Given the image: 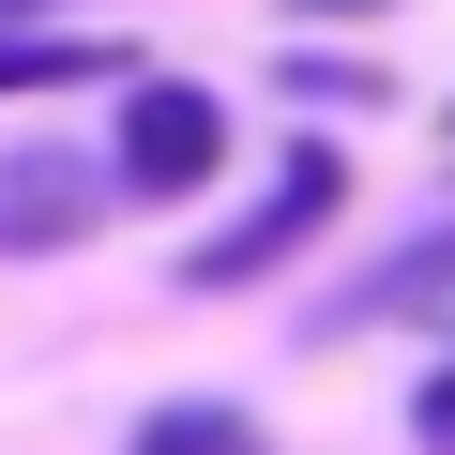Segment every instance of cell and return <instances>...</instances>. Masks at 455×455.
<instances>
[{
	"label": "cell",
	"mask_w": 455,
	"mask_h": 455,
	"mask_svg": "<svg viewBox=\"0 0 455 455\" xmlns=\"http://www.w3.org/2000/svg\"><path fill=\"white\" fill-rule=\"evenodd\" d=\"M349 212V167H334V137H289L274 152V182H259V212H228L212 243H182V289H259V274H289L319 228Z\"/></svg>",
	"instance_id": "6da1fadb"
},
{
	"label": "cell",
	"mask_w": 455,
	"mask_h": 455,
	"mask_svg": "<svg viewBox=\"0 0 455 455\" xmlns=\"http://www.w3.org/2000/svg\"><path fill=\"white\" fill-rule=\"evenodd\" d=\"M228 167V107L197 76H122V137H107V182L122 197H197Z\"/></svg>",
	"instance_id": "7a4b0ae2"
},
{
	"label": "cell",
	"mask_w": 455,
	"mask_h": 455,
	"mask_svg": "<svg viewBox=\"0 0 455 455\" xmlns=\"http://www.w3.org/2000/svg\"><path fill=\"white\" fill-rule=\"evenodd\" d=\"M92 228H107V167L92 152H61V137L0 152V259H61V243H92Z\"/></svg>",
	"instance_id": "3957f363"
},
{
	"label": "cell",
	"mask_w": 455,
	"mask_h": 455,
	"mask_svg": "<svg viewBox=\"0 0 455 455\" xmlns=\"http://www.w3.org/2000/svg\"><path fill=\"white\" fill-rule=\"evenodd\" d=\"M440 304H455V212H440V228H410L395 259H364V274L319 304V334H379V319H440Z\"/></svg>",
	"instance_id": "277c9868"
},
{
	"label": "cell",
	"mask_w": 455,
	"mask_h": 455,
	"mask_svg": "<svg viewBox=\"0 0 455 455\" xmlns=\"http://www.w3.org/2000/svg\"><path fill=\"white\" fill-rule=\"evenodd\" d=\"M137 61L122 46H61V31H0V107L16 92H122Z\"/></svg>",
	"instance_id": "5b68a950"
},
{
	"label": "cell",
	"mask_w": 455,
	"mask_h": 455,
	"mask_svg": "<svg viewBox=\"0 0 455 455\" xmlns=\"http://www.w3.org/2000/svg\"><path fill=\"white\" fill-rule=\"evenodd\" d=\"M122 455H274V440H259V410H228V395H167V410H137Z\"/></svg>",
	"instance_id": "8992f818"
},
{
	"label": "cell",
	"mask_w": 455,
	"mask_h": 455,
	"mask_svg": "<svg viewBox=\"0 0 455 455\" xmlns=\"http://www.w3.org/2000/svg\"><path fill=\"white\" fill-rule=\"evenodd\" d=\"M274 92H319V107H364V92H379V76H364V61H289V76H274Z\"/></svg>",
	"instance_id": "52a82bcc"
},
{
	"label": "cell",
	"mask_w": 455,
	"mask_h": 455,
	"mask_svg": "<svg viewBox=\"0 0 455 455\" xmlns=\"http://www.w3.org/2000/svg\"><path fill=\"white\" fill-rule=\"evenodd\" d=\"M410 440H425V455H455V364H440V379L410 395Z\"/></svg>",
	"instance_id": "ba28073f"
},
{
	"label": "cell",
	"mask_w": 455,
	"mask_h": 455,
	"mask_svg": "<svg viewBox=\"0 0 455 455\" xmlns=\"http://www.w3.org/2000/svg\"><path fill=\"white\" fill-rule=\"evenodd\" d=\"M274 16H304V31H349V16H395V0H274Z\"/></svg>",
	"instance_id": "9c48e42d"
},
{
	"label": "cell",
	"mask_w": 455,
	"mask_h": 455,
	"mask_svg": "<svg viewBox=\"0 0 455 455\" xmlns=\"http://www.w3.org/2000/svg\"><path fill=\"white\" fill-rule=\"evenodd\" d=\"M0 16H31V0H0Z\"/></svg>",
	"instance_id": "30bf717a"
}]
</instances>
